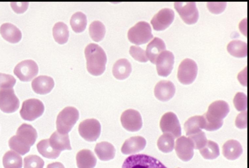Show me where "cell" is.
<instances>
[{"mask_svg": "<svg viewBox=\"0 0 249 168\" xmlns=\"http://www.w3.org/2000/svg\"><path fill=\"white\" fill-rule=\"evenodd\" d=\"M37 137L36 130L30 124L23 123L18 128L16 135L9 140V148L23 155L30 151Z\"/></svg>", "mask_w": 249, "mask_h": 168, "instance_id": "cell-1", "label": "cell"}, {"mask_svg": "<svg viewBox=\"0 0 249 168\" xmlns=\"http://www.w3.org/2000/svg\"><path fill=\"white\" fill-rule=\"evenodd\" d=\"M230 112V107L224 101H216L211 103L207 112L203 115L205 121L204 129L208 131H216L220 128L224 118Z\"/></svg>", "mask_w": 249, "mask_h": 168, "instance_id": "cell-2", "label": "cell"}, {"mask_svg": "<svg viewBox=\"0 0 249 168\" xmlns=\"http://www.w3.org/2000/svg\"><path fill=\"white\" fill-rule=\"evenodd\" d=\"M87 69L92 75L99 76L106 69L107 56L103 49L97 44L90 43L85 49Z\"/></svg>", "mask_w": 249, "mask_h": 168, "instance_id": "cell-3", "label": "cell"}, {"mask_svg": "<svg viewBox=\"0 0 249 168\" xmlns=\"http://www.w3.org/2000/svg\"><path fill=\"white\" fill-rule=\"evenodd\" d=\"M79 112L73 107L63 109L58 115L56 121L57 132L67 134L71 131L79 118Z\"/></svg>", "mask_w": 249, "mask_h": 168, "instance_id": "cell-4", "label": "cell"}, {"mask_svg": "<svg viewBox=\"0 0 249 168\" xmlns=\"http://www.w3.org/2000/svg\"><path fill=\"white\" fill-rule=\"evenodd\" d=\"M122 168H167L156 158L146 154L132 155L124 162Z\"/></svg>", "mask_w": 249, "mask_h": 168, "instance_id": "cell-5", "label": "cell"}, {"mask_svg": "<svg viewBox=\"0 0 249 168\" xmlns=\"http://www.w3.org/2000/svg\"><path fill=\"white\" fill-rule=\"evenodd\" d=\"M128 40L137 45L145 44L153 37L151 26L145 21H140L128 31Z\"/></svg>", "mask_w": 249, "mask_h": 168, "instance_id": "cell-6", "label": "cell"}, {"mask_svg": "<svg viewBox=\"0 0 249 168\" xmlns=\"http://www.w3.org/2000/svg\"><path fill=\"white\" fill-rule=\"evenodd\" d=\"M44 111L43 102L36 99H30L24 101L20 110L22 119L29 121L40 117Z\"/></svg>", "mask_w": 249, "mask_h": 168, "instance_id": "cell-7", "label": "cell"}, {"mask_svg": "<svg viewBox=\"0 0 249 168\" xmlns=\"http://www.w3.org/2000/svg\"><path fill=\"white\" fill-rule=\"evenodd\" d=\"M196 63L189 58H186L180 64L178 70V78L180 83L187 85L192 84L197 74Z\"/></svg>", "mask_w": 249, "mask_h": 168, "instance_id": "cell-8", "label": "cell"}, {"mask_svg": "<svg viewBox=\"0 0 249 168\" xmlns=\"http://www.w3.org/2000/svg\"><path fill=\"white\" fill-rule=\"evenodd\" d=\"M101 126L96 119H87L82 121L79 125L78 132L82 137L89 141H95L99 137Z\"/></svg>", "mask_w": 249, "mask_h": 168, "instance_id": "cell-9", "label": "cell"}, {"mask_svg": "<svg viewBox=\"0 0 249 168\" xmlns=\"http://www.w3.org/2000/svg\"><path fill=\"white\" fill-rule=\"evenodd\" d=\"M38 72L37 64L32 60H25L19 63L14 68L15 75L22 82H30Z\"/></svg>", "mask_w": 249, "mask_h": 168, "instance_id": "cell-10", "label": "cell"}, {"mask_svg": "<svg viewBox=\"0 0 249 168\" xmlns=\"http://www.w3.org/2000/svg\"><path fill=\"white\" fill-rule=\"evenodd\" d=\"M174 7L181 19L187 24L196 23L198 18V10L195 2H176Z\"/></svg>", "mask_w": 249, "mask_h": 168, "instance_id": "cell-11", "label": "cell"}, {"mask_svg": "<svg viewBox=\"0 0 249 168\" xmlns=\"http://www.w3.org/2000/svg\"><path fill=\"white\" fill-rule=\"evenodd\" d=\"M19 101L13 88H0V109L6 113H12L19 108Z\"/></svg>", "mask_w": 249, "mask_h": 168, "instance_id": "cell-12", "label": "cell"}, {"mask_svg": "<svg viewBox=\"0 0 249 168\" xmlns=\"http://www.w3.org/2000/svg\"><path fill=\"white\" fill-rule=\"evenodd\" d=\"M160 128L164 133H170L175 138L181 134V129L178 119L175 114L169 112L164 114L160 121Z\"/></svg>", "mask_w": 249, "mask_h": 168, "instance_id": "cell-13", "label": "cell"}, {"mask_svg": "<svg viewBox=\"0 0 249 168\" xmlns=\"http://www.w3.org/2000/svg\"><path fill=\"white\" fill-rule=\"evenodd\" d=\"M121 122L125 129L132 132L138 131L142 125L141 114L137 110L132 109H127L122 113Z\"/></svg>", "mask_w": 249, "mask_h": 168, "instance_id": "cell-14", "label": "cell"}, {"mask_svg": "<svg viewBox=\"0 0 249 168\" xmlns=\"http://www.w3.org/2000/svg\"><path fill=\"white\" fill-rule=\"evenodd\" d=\"M174 147L177 156L182 161L187 162L193 158L194 145L190 138L185 136L178 137Z\"/></svg>", "mask_w": 249, "mask_h": 168, "instance_id": "cell-15", "label": "cell"}, {"mask_svg": "<svg viewBox=\"0 0 249 168\" xmlns=\"http://www.w3.org/2000/svg\"><path fill=\"white\" fill-rule=\"evenodd\" d=\"M174 64V56L169 50H165L158 56L156 63L158 75L162 77H167L171 72Z\"/></svg>", "mask_w": 249, "mask_h": 168, "instance_id": "cell-16", "label": "cell"}, {"mask_svg": "<svg viewBox=\"0 0 249 168\" xmlns=\"http://www.w3.org/2000/svg\"><path fill=\"white\" fill-rule=\"evenodd\" d=\"M173 10L164 8L158 12L152 18L151 23L156 31H163L168 27L174 19Z\"/></svg>", "mask_w": 249, "mask_h": 168, "instance_id": "cell-17", "label": "cell"}, {"mask_svg": "<svg viewBox=\"0 0 249 168\" xmlns=\"http://www.w3.org/2000/svg\"><path fill=\"white\" fill-rule=\"evenodd\" d=\"M175 91V86L170 81H160L157 84L154 88L156 98L161 101L170 100L174 96Z\"/></svg>", "mask_w": 249, "mask_h": 168, "instance_id": "cell-18", "label": "cell"}, {"mask_svg": "<svg viewBox=\"0 0 249 168\" xmlns=\"http://www.w3.org/2000/svg\"><path fill=\"white\" fill-rule=\"evenodd\" d=\"M54 85L53 79L49 76L40 75L35 78L32 82L33 91L40 95L49 93Z\"/></svg>", "mask_w": 249, "mask_h": 168, "instance_id": "cell-19", "label": "cell"}, {"mask_svg": "<svg viewBox=\"0 0 249 168\" xmlns=\"http://www.w3.org/2000/svg\"><path fill=\"white\" fill-rule=\"evenodd\" d=\"M146 141L141 136H132L126 139L121 148L124 154H130L139 152L144 149Z\"/></svg>", "mask_w": 249, "mask_h": 168, "instance_id": "cell-20", "label": "cell"}, {"mask_svg": "<svg viewBox=\"0 0 249 168\" xmlns=\"http://www.w3.org/2000/svg\"><path fill=\"white\" fill-rule=\"evenodd\" d=\"M165 50L166 46L163 41L159 37H155L147 45L145 53L148 60L155 64L158 56Z\"/></svg>", "mask_w": 249, "mask_h": 168, "instance_id": "cell-21", "label": "cell"}, {"mask_svg": "<svg viewBox=\"0 0 249 168\" xmlns=\"http://www.w3.org/2000/svg\"><path fill=\"white\" fill-rule=\"evenodd\" d=\"M49 141L51 146L56 151L61 152L66 150H71L68 134H62L55 131L52 134Z\"/></svg>", "mask_w": 249, "mask_h": 168, "instance_id": "cell-22", "label": "cell"}, {"mask_svg": "<svg viewBox=\"0 0 249 168\" xmlns=\"http://www.w3.org/2000/svg\"><path fill=\"white\" fill-rule=\"evenodd\" d=\"M0 34L5 40L11 43L18 42L22 37L21 31L10 23H5L1 25Z\"/></svg>", "mask_w": 249, "mask_h": 168, "instance_id": "cell-23", "label": "cell"}, {"mask_svg": "<svg viewBox=\"0 0 249 168\" xmlns=\"http://www.w3.org/2000/svg\"><path fill=\"white\" fill-rule=\"evenodd\" d=\"M242 152L241 145L236 140H228L222 147L223 154L228 160H234L238 158Z\"/></svg>", "mask_w": 249, "mask_h": 168, "instance_id": "cell-24", "label": "cell"}, {"mask_svg": "<svg viewBox=\"0 0 249 168\" xmlns=\"http://www.w3.org/2000/svg\"><path fill=\"white\" fill-rule=\"evenodd\" d=\"M76 160L78 168H94L97 162L93 153L87 149L78 151L76 154Z\"/></svg>", "mask_w": 249, "mask_h": 168, "instance_id": "cell-25", "label": "cell"}, {"mask_svg": "<svg viewBox=\"0 0 249 168\" xmlns=\"http://www.w3.org/2000/svg\"><path fill=\"white\" fill-rule=\"evenodd\" d=\"M130 63L125 58L117 60L112 68V73L115 78L122 80L127 78L131 72Z\"/></svg>", "mask_w": 249, "mask_h": 168, "instance_id": "cell-26", "label": "cell"}, {"mask_svg": "<svg viewBox=\"0 0 249 168\" xmlns=\"http://www.w3.org/2000/svg\"><path fill=\"white\" fill-rule=\"evenodd\" d=\"M205 121L203 116H196L189 118L184 123V129L187 136L196 134L204 128Z\"/></svg>", "mask_w": 249, "mask_h": 168, "instance_id": "cell-27", "label": "cell"}, {"mask_svg": "<svg viewBox=\"0 0 249 168\" xmlns=\"http://www.w3.org/2000/svg\"><path fill=\"white\" fill-rule=\"evenodd\" d=\"M95 152L100 160L108 161L114 158L115 149L114 146L107 142L97 143L94 149Z\"/></svg>", "mask_w": 249, "mask_h": 168, "instance_id": "cell-28", "label": "cell"}, {"mask_svg": "<svg viewBox=\"0 0 249 168\" xmlns=\"http://www.w3.org/2000/svg\"><path fill=\"white\" fill-rule=\"evenodd\" d=\"M227 50L233 56L245 57L247 56V44L241 40H232L228 44Z\"/></svg>", "mask_w": 249, "mask_h": 168, "instance_id": "cell-29", "label": "cell"}, {"mask_svg": "<svg viewBox=\"0 0 249 168\" xmlns=\"http://www.w3.org/2000/svg\"><path fill=\"white\" fill-rule=\"evenodd\" d=\"M53 34L55 41L59 44L66 43L69 38V32L67 25L62 22L55 23L53 28Z\"/></svg>", "mask_w": 249, "mask_h": 168, "instance_id": "cell-30", "label": "cell"}, {"mask_svg": "<svg viewBox=\"0 0 249 168\" xmlns=\"http://www.w3.org/2000/svg\"><path fill=\"white\" fill-rule=\"evenodd\" d=\"M4 168H21L22 159L21 156L13 151H7L2 158Z\"/></svg>", "mask_w": 249, "mask_h": 168, "instance_id": "cell-31", "label": "cell"}, {"mask_svg": "<svg viewBox=\"0 0 249 168\" xmlns=\"http://www.w3.org/2000/svg\"><path fill=\"white\" fill-rule=\"evenodd\" d=\"M38 152L43 157L49 159H56L60 151L54 150L49 143V139L40 140L36 145Z\"/></svg>", "mask_w": 249, "mask_h": 168, "instance_id": "cell-32", "label": "cell"}, {"mask_svg": "<svg viewBox=\"0 0 249 168\" xmlns=\"http://www.w3.org/2000/svg\"><path fill=\"white\" fill-rule=\"evenodd\" d=\"M157 146L164 153L171 152L175 147V137L170 133H164L158 139Z\"/></svg>", "mask_w": 249, "mask_h": 168, "instance_id": "cell-33", "label": "cell"}, {"mask_svg": "<svg viewBox=\"0 0 249 168\" xmlns=\"http://www.w3.org/2000/svg\"><path fill=\"white\" fill-rule=\"evenodd\" d=\"M87 19L86 15L81 12L74 13L71 17L70 25L74 32L77 33L83 32L86 28Z\"/></svg>", "mask_w": 249, "mask_h": 168, "instance_id": "cell-34", "label": "cell"}, {"mask_svg": "<svg viewBox=\"0 0 249 168\" xmlns=\"http://www.w3.org/2000/svg\"><path fill=\"white\" fill-rule=\"evenodd\" d=\"M199 152L204 159L209 160L216 158L220 154L218 144L211 140H207L206 145L199 150Z\"/></svg>", "mask_w": 249, "mask_h": 168, "instance_id": "cell-35", "label": "cell"}, {"mask_svg": "<svg viewBox=\"0 0 249 168\" xmlns=\"http://www.w3.org/2000/svg\"><path fill=\"white\" fill-rule=\"evenodd\" d=\"M89 33L90 37L95 42L101 41L106 34L105 25L99 21L92 22L89 27Z\"/></svg>", "mask_w": 249, "mask_h": 168, "instance_id": "cell-36", "label": "cell"}, {"mask_svg": "<svg viewBox=\"0 0 249 168\" xmlns=\"http://www.w3.org/2000/svg\"><path fill=\"white\" fill-rule=\"evenodd\" d=\"M44 162L36 155H29L24 158V168H43Z\"/></svg>", "mask_w": 249, "mask_h": 168, "instance_id": "cell-37", "label": "cell"}, {"mask_svg": "<svg viewBox=\"0 0 249 168\" xmlns=\"http://www.w3.org/2000/svg\"><path fill=\"white\" fill-rule=\"evenodd\" d=\"M188 137L193 141L195 149L199 150L203 148L207 142L205 134L202 131L190 135Z\"/></svg>", "mask_w": 249, "mask_h": 168, "instance_id": "cell-38", "label": "cell"}, {"mask_svg": "<svg viewBox=\"0 0 249 168\" xmlns=\"http://www.w3.org/2000/svg\"><path fill=\"white\" fill-rule=\"evenodd\" d=\"M129 53L135 60L139 62L145 63L148 61L145 51L139 46H131Z\"/></svg>", "mask_w": 249, "mask_h": 168, "instance_id": "cell-39", "label": "cell"}, {"mask_svg": "<svg viewBox=\"0 0 249 168\" xmlns=\"http://www.w3.org/2000/svg\"><path fill=\"white\" fill-rule=\"evenodd\" d=\"M233 104L238 111H244L247 108V97L244 93L238 92L233 99Z\"/></svg>", "mask_w": 249, "mask_h": 168, "instance_id": "cell-40", "label": "cell"}, {"mask_svg": "<svg viewBox=\"0 0 249 168\" xmlns=\"http://www.w3.org/2000/svg\"><path fill=\"white\" fill-rule=\"evenodd\" d=\"M16 79L11 75L0 73V88H13Z\"/></svg>", "mask_w": 249, "mask_h": 168, "instance_id": "cell-41", "label": "cell"}, {"mask_svg": "<svg viewBox=\"0 0 249 168\" xmlns=\"http://www.w3.org/2000/svg\"><path fill=\"white\" fill-rule=\"evenodd\" d=\"M227 3L209 2H207V5L209 10L212 13L215 14H220L223 12L226 7Z\"/></svg>", "mask_w": 249, "mask_h": 168, "instance_id": "cell-42", "label": "cell"}, {"mask_svg": "<svg viewBox=\"0 0 249 168\" xmlns=\"http://www.w3.org/2000/svg\"><path fill=\"white\" fill-rule=\"evenodd\" d=\"M236 127L243 129L247 127V112L246 110L242 111L237 117L235 121Z\"/></svg>", "mask_w": 249, "mask_h": 168, "instance_id": "cell-43", "label": "cell"}, {"mask_svg": "<svg viewBox=\"0 0 249 168\" xmlns=\"http://www.w3.org/2000/svg\"><path fill=\"white\" fill-rule=\"evenodd\" d=\"M11 6L13 10L18 14L24 12L28 7V2H11Z\"/></svg>", "mask_w": 249, "mask_h": 168, "instance_id": "cell-44", "label": "cell"}, {"mask_svg": "<svg viewBox=\"0 0 249 168\" xmlns=\"http://www.w3.org/2000/svg\"><path fill=\"white\" fill-rule=\"evenodd\" d=\"M238 79L241 84L247 86V67L239 73Z\"/></svg>", "mask_w": 249, "mask_h": 168, "instance_id": "cell-45", "label": "cell"}, {"mask_svg": "<svg viewBox=\"0 0 249 168\" xmlns=\"http://www.w3.org/2000/svg\"><path fill=\"white\" fill-rule=\"evenodd\" d=\"M240 31L245 35H247V18L243 19L239 24Z\"/></svg>", "mask_w": 249, "mask_h": 168, "instance_id": "cell-46", "label": "cell"}, {"mask_svg": "<svg viewBox=\"0 0 249 168\" xmlns=\"http://www.w3.org/2000/svg\"><path fill=\"white\" fill-rule=\"evenodd\" d=\"M46 168H65V167L62 163L56 162L48 164Z\"/></svg>", "mask_w": 249, "mask_h": 168, "instance_id": "cell-47", "label": "cell"}, {"mask_svg": "<svg viewBox=\"0 0 249 168\" xmlns=\"http://www.w3.org/2000/svg\"></svg>", "mask_w": 249, "mask_h": 168, "instance_id": "cell-48", "label": "cell"}]
</instances>
